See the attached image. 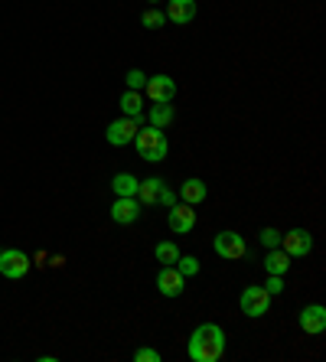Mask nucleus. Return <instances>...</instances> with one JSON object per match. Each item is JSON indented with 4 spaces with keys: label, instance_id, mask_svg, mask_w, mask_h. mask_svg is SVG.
Wrapping results in <instances>:
<instances>
[{
    "label": "nucleus",
    "instance_id": "16",
    "mask_svg": "<svg viewBox=\"0 0 326 362\" xmlns=\"http://www.w3.org/2000/svg\"><path fill=\"white\" fill-rule=\"evenodd\" d=\"M287 268H291V255L277 245V248H268V255H264V271L268 274H287Z\"/></svg>",
    "mask_w": 326,
    "mask_h": 362
},
{
    "label": "nucleus",
    "instance_id": "19",
    "mask_svg": "<svg viewBox=\"0 0 326 362\" xmlns=\"http://www.w3.org/2000/svg\"><path fill=\"white\" fill-rule=\"evenodd\" d=\"M151 124L160 127V131L173 124V105H170V101L167 105H151Z\"/></svg>",
    "mask_w": 326,
    "mask_h": 362
},
{
    "label": "nucleus",
    "instance_id": "1",
    "mask_svg": "<svg viewBox=\"0 0 326 362\" xmlns=\"http://www.w3.org/2000/svg\"><path fill=\"white\" fill-rule=\"evenodd\" d=\"M186 356L192 362H219L226 356V329L219 327V323H199L190 333Z\"/></svg>",
    "mask_w": 326,
    "mask_h": 362
},
{
    "label": "nucleus",
    "instance_id": "13",
    "mask_svg": "<svg viewBox=\"0 0 326 362\" xmlns=\"http://www.w3.org/2000/svg\"><path fill=\"white\" fill-rule=\"evenodd\" d=\"M167 20H173L176 26L192 23V20H196V0H170L167 4Z\"/></svg>",
    "mask_w": 326,
    "mask_h": 362
},
{
    "label": "nucleus",
    "instance_id": "15",
    "mask_svg": "<svg viewBox=\"0 0 326 362\" xmlns=\"http://www.w3.org/2000/svg\"><path fill=\"white\" fill-rule=\"evenodd\" d=\"M206 196H209V189H206V183H202L199 177L183 180V186H180V199L190 202V206H199V202H206Z\"/></svg>",
    "mask_w": 326,
    "mask_h": 362
},
{
    "label": "nucleus",
    "instance_id": "22",
    "mask_svg": "<svg viewBox=\"0 0 326 362\" xmlns=\"http://www.w3.org/2000/svg\"><path fill=\"white\" fill-rule=\"evenodd\" d=\"M141 23L144 26H147V30H160V26H163V23H167V13H160V10H144V13H141Z\"/></svg>",
    "mask_w": 326,
    "mask_h": 362
},
{
    "label": "nucleus",
    "instance_id": "18",
    "mask_svg": "<svg viewBox=\"0 0 326 362\" xmlns=\"http://www.w3.org/2000/svg\"><path fill=\"white\" fill-rule=\"evenodd\" d=\"M137 183H141V180L131 177V173H117V177L111 180V189H115V196H137Z\"/></svg>",
    "mask_w": 326,
    "mask_h": 362
},
{
    "label": "nucleus",
    "instance_id": "5",
    "mask_svg": "<svg viewBox=\"0 0 326 362\" xmlns=\"http://www.w3.org/2000/svg\"><path fill=\"white\" fill-rule=\"evenodd\" d=\"M238 307H242V313L251 317V320H255V317H264L271 307V294L264 287H245L242 297H238Z\"/></svg>",
    "mask_w": 326,
    "mask_h": 362
},
{
    "label": "nucleus",
    "instance_id": "2",
    "mask_svg": "<svg viewBox=\"0 0 326 362\" xmlns=\"http://www.w3.org/2000/svg\"><path fill=\"white\" fill-rule=\"evenodd\" d=\"M134 147H137V157H141V160L160 163L163 157H167V151H170V141H167V134H163L160 127L147 124V127H141V131H137Z\"/></svg>",
    "mask_w": 326,
    "mask_h": 362
},
{
    "label": "nucleus",
    "instance_id": "10",
    "mask_svg": "<svg viewBox=\"0 0 326 362\" xmlns=\"http://www.w3.org/2000/svg\"><path fill=\"white\" fill-rule=\"evenodd\" d=\"M157 291L163 297H180L186 291V278L176 271V264H163L157 274Z\"/></svg>",
    "mask_w": 326,
    "mask_h": 362
},
{
    "label": "nucleus",
    "instance_id": "11",
    "mask_svg": "<svg viewBox=\"0 0 326 362\" xmlns=\"http://www.w3.org/2000/svg\"><path fill=\"white\" fill-rule=\"evenodd\" d=\"M170 228H173L176 235H190L192 226H196V209H192L190 202H180V206H170V216H167Z\"/></svg>",
    "mask_w": 326,
    "mask_h": 362
},
{
    "label": "nucleus",
    "instance_id": "6",
    "mask_svg": "<svg viewBox=\"0 0 326 362\" xmlns=\"http://www.w3.org/2000/svg\"><path fill=\"white\" fill-rule=\"evenodd\" d=\"M212 248H216V255L226 258V262H238V258H245V252H248V245H245V238L238 235V232H219V235L212 238Z\"/></svg>",
    "mask_w": 326,
    "mask_h": 362
},
{
    "label": "nucleus",
    "instance_id": "25",
    "mask_svg": "<svg viewBox=\"0 0 326 362\" xmlns=\"http://www.w3.org/2000/svg\"><path fill=\"white\" fill-rule=\"evenodd\" d=\"M264 291H268L271 297L281 294V291H284V274H268V284H264Z\"/></svg>",
    "mask_w": 326,
    "mask_h": 362
},
{
    "label": "nucleus",
    "instance_id": "8",
    "mask_svg": "<svg viewBox=\"0 0 326 362\" xmlns=\"http://www.w3.org/2000/svg\"><path fill=\"white\" fill-rule=\"evenodd\" d=\"M141 212H144V206L137 202V196H117L115 206H111V219L117 226H134L141 219Z\"/></svg>",
    "mask_w": 326,
    "mask_h": 362
},
{
    "label": "nucleus",
    "instance_id": "23",
    "mask_svg": "<svg viewBox=\"0 0 326 362\" xmlns=\"http://www.w3.org/2000/svg\"><path fill=\"white\" fill-rule=\"evenodd\" d=\"M144 85H147V76H144L141 69H131V72H127V88H134V92H141Z\"/></svg>",
    "mask_w": 326,
    "mask_h": 362
},
{
    "label": "nucleus",
    "instance_id": "27",
    "mask_svg": "<svg viewBox=\"0 0 326 362\" xmlns=\"http://www.w3.org/2000/svg\"><path fill=\"white\" fill-rule=\"evenodd\" d=\"M160 202H163V206H173V202H176V193L170 189V186H163V196H160Z\"/></svg>",
    "mask_w": 326,
    "mask_h": 362
},
{
    "label": "nucleus",
    "instance_id": "21",
    "mask_svg": "<svg viewBox=\"0 0 326 362\" xmlns=\"http://www.w3.org/2000/svg\"><path fill=\"white\" fill-rule=\"evenodd\" d=\"M176 271H180L183 278L199 274V258H192V255H180V258H176Z\"/></svg>",
    "mask_w": 326,
    "mask_h": 362
},
{
    "label": "nucleus",
    "instance_id": "12",
    "mask_svg": "<svg viewBox=\"0 0 326 362\" xmlns=\"http://www.w3.org/2000/svg\"><path fill=\"white\" fill-rule=\"evenodd\" d=\"M301 329L310 333V337L323 333L326 329V307L323 303H310V307H303L301 310Z\"/></svg>",
    "mask_w": 326,
    "mask_h": 362
},
{
    "label": "nucleus",
    "instance_id": "9",
    "mask_svg": "<svg viewBox=\"0 0 326 362\" xmlns=\"http://www.w3.org/2000/svg\"><path fill=\"white\" fill-rule=\"evenodd\" d=\"M144 92L153 105H167V101L176 98V82L170 76H147V85H144Z\"/></svg>",
    "mask_w": 326,
    "mask_h": 362
},
{
    "label": "nucleus",
    "instance_id": "3",
    "mask_svg": "<svg viewBox=\"0 0 326 362\" xmlns=\"http://www.w3.org/2000/svg\"><path fill=\"white\" fill-rule=\"evenodd\" d=\"M30 264H33L30 255L20 252V248H4V252H0V274L7 281H20L26 271H30Z\"/></svg>",
    "mask_w": 326,
    "mask_h": 362
},
{
    "label": "nucleus",
    "instance_id": "26",
    "mask_svg": "<svg viewBox=\"0 0 326 362\" xmlns=\"http://www.w3.org/2000/svg\"><path fill=\"white\" fill-rule=\"evenodd\" d=\"M134 362H160V353L151 349V346H141V349L134 353Z\"/></svg>",
    "mask_w": 326,
    "mask_h": 362
},
{
    "label": "nucleus",
    "instance_id": "20",
    "mask_svg": "<svg viewBox=\"0 0 326 362\" xmlns=\"http://www.w3.org/2000/svg\"><path fill=\"white\" fill-rule=\"evenodd\" d=\"M153 255H157L160 264H176V258H180V248H176V242H157Z\"/></svg>",
    "mask_w": 326,
    "mask_h": 362
},
{
    "label": "nucleus",
    "instance_id": "14",
    "mask_svg": "<svg viewBox=\"0 0 326 362\" xmlns=\"http://www.w3.org/2000/svg\"><path fill=\"white\" fill-rule=\"evenodd\" d=\"M163 180L160 177H151V180H141L137 183V202L141 206H153V202H160V196H163Z\"/></svg>",
    "mask_w": 326,
    "mask_h": 362
},
{
    "label": "nucleus",
    "instance_id": "4",
    "mask_svg": "<svg viewBox=\"0 0 326 362\" xmlns=\"http://www.w3.org/2000/svg\"><path fill=\"white\" fill-rule=\"evenodd\" d=\"M141 124H144V118H117V121H111L108 124L105 137H108L111 147H124V144H134Z\"/></svg>",
    "mask_w": 326,
    "mask_h": 362
},
{
    "label": "nucleus",
    "instance_id": "17",
    "mask_svg": "<svg viewBox=\"0 0 326 362\" xmlns=\"http://www.w3.org/2000/svg\"><path fill=\"white\" fill-rule=\"evenodd\" d=\"M121 111H124V118H144V98H141V92L127 88V92L121 95Z\"/></svg>",
    "mask_w": 326,
    "mask_h": 362
},
{
    "label": "nucleus",
    "instance_id": "28",
    "mask_svg": "<svg viewBox=\"0 0 326 362\" xmlns=\"http://www.w3.org/2000/svg\"><path fill=\"white\" fill-rule=\"evenodd\" d=\"M151 4H157V0H151Z\"/></svg>",
    "mask_w": 326,
    "mask_h": 362
},
{
    "label": "nucleus",
    "instance_id": "7",
    "mask_svg": "<svg viewBox=\"0 0 326 362\" xmlns=\"http://www.w3.org/2000/svg\"><path fill=\"white\" fill-rule=\"evenodd\" d=\"M281 248H284L291 258H307L313 252V235H310L307 228H291L281 235Z\"/></svg>",
    "mask_w": 326,
    "mask_h": 362
},
{
    "label": "nucleus",
    "instance_id": "24",
    "mask_svg": "<svg viewBox=\"0 0 326 362\" xmlns=\"http://www.w3.org/2000/svg\"><path fill=\"white\" fill-rule=\"evenodd\" d=\"M261 245L264 248H277L281 245V232L277 228H261Z\"/></svg>",
    "mask_w": 326,
    "mask_h": 362
}]
</instances>
